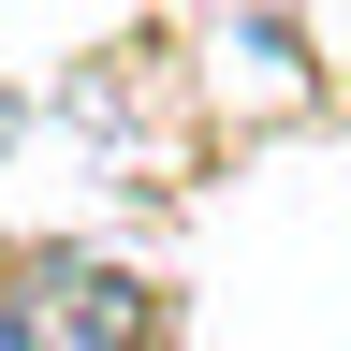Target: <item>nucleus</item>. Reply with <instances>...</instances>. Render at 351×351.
Here are the masks:
<instances>
[{"mask_svg": "<svg viewBox=\"0 0 351 351\" xmlns=\"http://www.w3.org/2000/svg\"><path fill=\"white\" fill-rule=\"evenodd\" d=\"M0 351H147V278L103 249L0 263Z\"/></svg>", "mask_w": 351, "mask_h": 351, "instance_id": "obj_1", "label": "nucleus"}]
</instances>
